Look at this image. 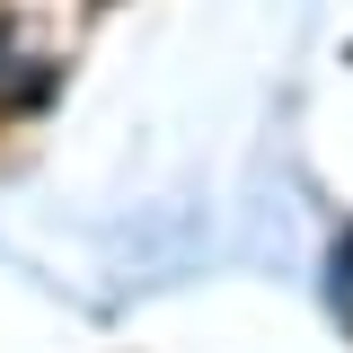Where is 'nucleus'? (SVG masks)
Here are the masks:
<instances>
[{
  "label": "nucleus",
  "instance_id": "obj_1",
  "mask_svg": "<svg viewBox=\"0 0 353 353\" xmlns=\"http://www.w3.org/2000/svg\"><path fill=\"white\" fill-rule=\"evenodd\" d=\"M327 301H336V318L353 327V230L336 239V256H327Z\"/></svg>",
  "mask_w": 353,
  "mask_h": 353
}]
</instances>
